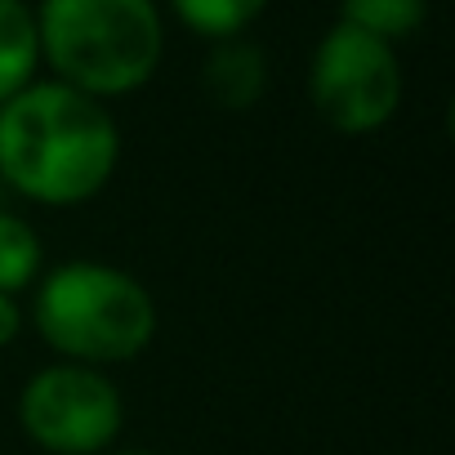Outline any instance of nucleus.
<instances>
[{"label": "nucleus", "mask_w": 455, "mask_h": 455, "mask_svg": "<svg viewBox=\"0 0 455 455\" xmlns=\"http://www.w3.org/2000/svg\"><path fill=\"white\" fill-rule=\"evenodd\" d=\"M201 85L205 94L228 108V112H246L264 99L268 90V59L255 41L246 36H228V41H214V50L205 54L201 63Z\"/></svg>", "instance_id": "nucleus-6"}, {"label": "nucleus", "mask_w": 455, "mask_h": 455, "mask_svg": "<svg viewBox=\"0 0 455 455\" xmlns=\"http://www.w3.org/2000/svg\"><path fill=\"white\" fill-rule=\"evenodd\" d=\"M41 68V36L36 10L28 0H0V103H10L36 81Z\"/></svg>", "instance_id": "nucleus-7"}, {"label": "nucleus", "mask_w": 455, "mask_h": 455, "mask_svg": "<svg viewBox=\"0 0 455 455\" xmlns=\"http://www.w3.org/2000/svg\"><path fill=\"white\" fill-rule=\"evenodd\" d=\"M121 161V130L108 103L32 81L0 103V183L36 205H81L99 196Z\"/></svg>", "instance_id": "nucleus-1"}, {"label": "nucleus", "mask_w": 455, "mask_h": 455, "mask_svg": "<svg viewBox=\"0 0 455 455\" xmlns=\"http://www.w3.org/2000/svg\"><path fill=\"white\" fill-rule=\"evenodd\" d=\"M41 277V237L36 228L0 205V295H23Z\"/></svg>", "instance_id": "nucleus-8"}, {"label": "nucleus", "mask_w": 455, "mask_h": 455, "mask_svg": "<svg viewBox=\"0 0 455 455\" xmlns=\"http://www.w3.org/2000/svg\"><path fill=\"white\" fill-rule=\"evenodd\" d=\"M170 10L188 32L205 41H228V36H242L268 10V0H170Z\"/></svg>", "instance_id": "nucleus-10"}, {"label": "nucleus", "mask_w": 455, "mask_h": 455, "mask_svg": "<svg viewBox=\"0 0 455 455\" xmlns=\"http://www.w3.org/2000/svg\"><path fill=\"white\" fill-rule=\"evenodd\" d=\"M112 455H156V451H112Z\"/></svg>", "instance_id": "nucleus-12"}, {"label": "nucleus", "mask_w": 455, "mask_h": 455, "mask_svg": "<svg viewBox=\"0 0 455 455\" xmlns=\"http://www.w3.org/2000/svg\"><path fill=\"white\" fill-rule=\"evenodd\" d=\"M36 36L54 81L99 103L143 90L165 50L156 0H41Z\"/></svg>", "instance_id": "nucleus-2"}, {"label": "nucleus", "mask_w": 455, "mask_h": 455, "mask_svg": "<svg viewBox=\"0 0 455 455\" xmlns=\"http://www.w3.org/2000/svg\"><path fill=\"white\" fill-rule=\"evenodd\" d=\"M32 322L63 362L103 371L134 362L156 339V299L125 268L72 259L36 277Z\"/></svg>", "instance_id": "nucleus-3"}, {"label": "nucleus", "mask_w": 455, "mask_h": 455, "mask_svg": "<svg viewBox=\"0 0 455 455\" xmlns=\"http://www.w3.org/2000/svg\"><path fill=\"white\" fill-rule=\"evenodd\" d=\"M424 14H428V0H339V23L384 45L419 32Z\"/></svg>", "instance_id": "nucleus-9"}, {"label": "nucleus", "mask_w": 455, "mask_h": 455, "mask_svg": "<svg viewBox=\"0 0 455 455\" xmlns=\"http://www.w3.org/2000/svg\"><path fill=\"white\" fill-rule=\"evenodd\" d=\"M308 99L335 134H375L402 103V68L393 45L335 23L308 63Z\"/></svg>", "instance_id": "nucleus-4"}, {"label": "nucleus", "mask_w": 455, "mask_h": 455, "mask_svg": "<svg viewBox=\"0 0 455 455\" xmlns=\"http://www.w3.org/2000/svg\"><path fill=\"white\" fill-rule=\"evenodd\" d=\"M125 419V402L108 371L54 362L19 393L23 433L50 455H103Z\"/></svg>", "instance_id": "nucleus-5"}, {"label": "nucleus", "mask_w": 455, "mask_h": 455, "mask_svg": "<svg viewBox=\"0 0 455 455\" xmlns=\"http://www.w3.org/2000/svg\"><path fill=\"white\" fill-rule=\"evenodd\" d=\"M23 335V308L14 295H0V348H10Z\"/></svg>", "instance_id": "nucleus-11"}]
</instances>
